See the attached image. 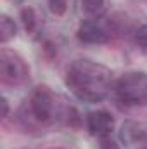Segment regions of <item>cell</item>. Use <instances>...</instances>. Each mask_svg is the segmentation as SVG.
Masks as SVG:
<instances>
[{
    "label": "cell",
    "instance_id": "6da1fadb",
    "mask_svg": "<svg viewBox=\"0 0 147 149\" xmlns=\"http://www.w3.org/2000/svg\"><path fill=\"white\" fill-rule=\"evenodd\" d=\"M66 85L78 99L87 102H99L109 94L112 87V74L99 63L78 59L68 70Z\"/></svg>",
    "mask_w": 147,
    "mask_h": 149
},
{
    "label": "cell",
    "instance_id": "7a4b0ae2",
    "mask_svg": "<svg viewBox=\"0 0 147 149\" xmlns=\"http://www.w3.org/2000/svg\"><path fill=\"white\" fill-rule=\"evenodd\" d=\"M114 94L126 106H142L147 102V73L130 71L114 83Z\"/></svg>",
    "mask_w": 147,
    "mask_h": 149
},
{
    "label": "cell",
    "instance_id": "3957f363",
    "mask_svg": "<svg viewBox=\"0 0 147 149\" xmlns=\"http://www.w3.org/2000/svg\"><path fill=\"white\" fill-rule=\"evenodd\" d=\"M28 66L21 56L9 49L0 50V78L3 83L9 85H19L28 78Z\"/></svg>",
    "mask_w": 147,
    "mask_h": 149
},
{
    "label": "cell",
    "instance_id": "277c9868",
    "mask_svg": "<svg viewBox=\"0 0 147 149\" xmlns=\"http://www.w3.org/2000/svg\"><path fill=\"white\" fill-rule=\"evenodd\" d=\"M30 108L38 121H49L52 118L54 101H52V94L49 92L47 87H38L35 90V94L31 95V101H30Z\"/></svg>",
    "mask_w": 147,
    "mask_h": 149
},
{
    "label": "cell",
    "instance_id": "5b68a950",
    "mask_svg": "<svg viewBox=\"0 0 147 149\" xmlns=\"http://www.w3.org/2000/svg\"><path fill=\"white\" fill-rule=\"evenodd\" d=\"M78 40L83 43H106L109 40V33L102 23L97 19H87L78 28Z\"/></svg>",
    "mask_w": 147,
    "mask_h": 149
},
{
    "label": "cell",
    "instance_id": "8992f818",
    "mask_svg": "<svg viewBox=\"0 0 147 149\" xmlns=\"http://www.w3.org/2000/svg\"><path fill=\"white\" fill-rule=\"evenodd\" d=\"M87 128L95 137H109L114 128V118L107 111H94L87 116Z\"/></svg>",
    "mask_w": 147,
    "mask_h": 149
},
{
    "label": "cell",
    "instance_id": "52a82bcc",
    "mask_svg": "<svg viewBox=\"0 0 147 149\" xmlns=\"http://www.w3.org/2000/svg\"><path fill=\"white\" fill-rule=\"evenodd\" d=\"M119 139L126 146H132L137 142L140 144V142L147 141V132L144 130L142 125H139L135 121H125L121 125V130H119Z\"/></svg>",
    "mask_w": 147,
    "mask_h": 149
},
{
    "label": "cell",
    "instance_id": "ba28073f",
    "mask_svg": "<svg viewBox=\"0 0 147 149\" xmlns=\"http://www.w3.org/2000/svg\"><path fill=\"white\" fill-rule=\"evenodd\" d=\"M81 9L87 16L97 19L106 12V0H81Z\"/></svg>",
    "mask_w": 147,
    "mask_h": 149
},
{
    "label": "cell",
    "instance_id": "9c48e42d",
    "mask_svg": "<svg viewBox=\"0 0 147 149\" xmlns=\"http://www.w3.org/2000/svg\"><path fill=\"white\" fill-rule=\"evenodd\" d=\"M16 31H17L16 23L9 16H2L0 17V40H2V43H5L10 38L16 37Z\"/></svg>",
    "mask_w": 147,
    "mask_h": 149
},
{
    "label": "cell",
    "instance_id": "30bf717a",
    "mask_svg": "<svg viewBox=\"0 0 147 149\" xmlns=\"http://www.w3.org/2000/svg\"><path fill=\"white\" fill-rule=\"evenodd\" d=\"M21 19H23L24 28H26L30 33L35 31V28H37V16H35V10H33L31 7H24V9L21 10Z\"/></svg>",
    "mask_w": 147,
    "mask_h": 149
},
{
    "label": "cell",
    "instance_id": "8fae6325",
    "mask_svg": "<svg viewBox=\"0 0 147 149\" xmlns=\"http://www.w3.org/2000/svg\"><path fill=\"white\" fill-rule=\"evenodd\" d=\"M47 2H49V9L55 16H62L68 9V0H47Z\"/></svg>",
    "mask_w": 147,
    "mask_h": 149
},
{
    "label": "cell",
    "instance_id": "7c38bea8",
    "mask_svg": "<svg viewBox=\"0 0 147 149\" xmlns=\"http://www.w3.org/2000/svg\"><path fill=\"white\" fill-rule=\"evenodd\" d=\"M135 43L142 49H147V24H142L137 31H135Z\"/></svg>",
    "mask_w": 147,
    "mask_h": 149
},
{
    "label": "cell",
    "instance_id": "4fadbf2b",
    "mask_svg": "<svg viewBox=\"0 0 147 149\" xmlns=\"http://www.w3.org/2000/svg\"><path fill=\"white\" fill-rule=\"evenodd\" d=\"M101 149H119V148L111 137H102L101 139Z\"/></svg>",
    "mask_w": 147,
    "mask_h": 149
},
{
    "label": "cell",
    "instance_id": "5bb4252c",
    "mask_svg": "<svg viewBox=\"0 0 147 149\" xmlns=\"http://www.w3.org/2000/svg\"><path fill=\"white\" fill-rule=\"evenodd\" d=\"M0 104H2V118H5V116L9 114V104H7V99H5V97H2Z\"/></svg>",
    "mask_w": 147,
    "mask_h": 149
},
{
    "label": "cell",
    "instance_id": "9a60e30c",
    "mask_svg": "<svg viewBox=\"0 0 147 149\" xmlns=\"http://www.w3.org/2000/svg\"><path fill=\"white\" fill-rule=\"evenodd\" d=\"M52 149H62V148H52Z\"/></svg>",
    "mask_w": 147,
    "mask_h": 149
},
{
    "label": "cell",
    "instance_id": "2e32d148",
    "mask_svg": "<svg viewBox=\"0 0 147 149\" xmlns=\"http://www.w3.org/2000/svg\"><path fill=\"white\" fill-rule=\"evenodd\" d=\"M142 149H147V148H142Z\"/></svg>",
    "mask_w": 147,
    "mask_h": 149
}]
</instances>
